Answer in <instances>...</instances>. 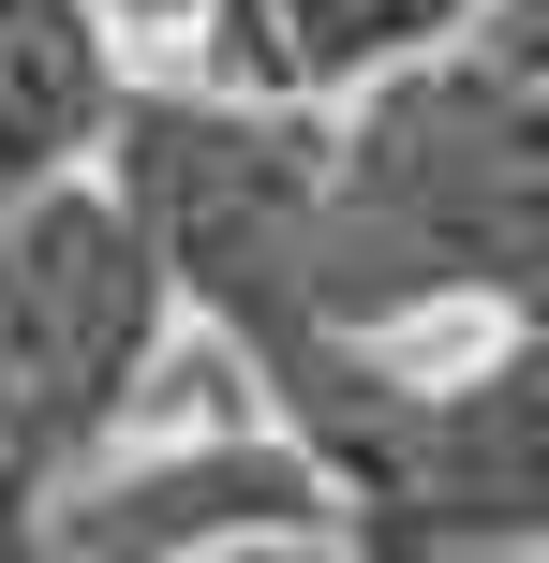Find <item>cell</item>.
Segmentation results:
<instances>
[{"label": "cell", "mask_w": 549, "mask_h": 563, "mask_svg": "<svg viewBox=\"0 0 549 563\" xmlns=\"http://www.w3.org/2000/svg\"><path fill=\"white\" fill-rule=\"evenodd\" d=\"M134 15H178V0H134Z\"/></svg>", "instance_id": "4"}, {"label": "cell", "mask_w": 549, "mask_h": 563, "mask_svg": "<svg viewBox=\"0 0 549 563\" xmlns=\"http://www.w3.org/2000/svg\"><path fill=\"white\" fill-rule=\"evenodd\" d=\"M105 119V59L59 0H0V194H45V164Z\"/></svg>", "instance_id": "3"}, {"label": "cell", "mask_w": 549, "mask_h": 563, "mask_svg": "<svg viewBox=\"0 0 549 563\" xmlns=\"http://www.w3.org/2000/svg\"><path fill=\"white\" fill-rule=\"evenodd\" d=\"M149 311H164V253L134 208L30 194L0 223V445L15 460L89 445L149 356Z\"/></svg>", "instance_id": "2"}, {"label": "cell", "mask_w": 549, "mask_h": 563, "mask_svg": "<svg viewBox=\"0 0 549 563\" xmlns=\"http://www.w3.org/2000/svg\"><path fill=\"white\" fill-rule=\"evenodd\" d=\"M491 282L549 327V75H416L327 148V327Z\"/></svg>", "instance_id": "1"}]
</instances>
